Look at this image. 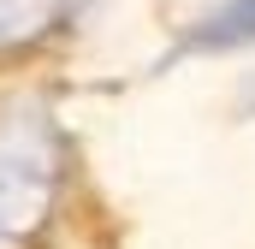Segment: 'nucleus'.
Listing matches in <instances>:
<instances>
[{"mask_svg": "<svg viewBox=\"0 0 255 249\" xmlns=\"http://www.w3.org/2000/svg\"><path fill=\"white\" fill-rule=\"evenodd\" d=\"M244 36H255V0H238L226 18H214L196 42H244Z\"/></svg>", "mask_w": 255, "mask_h": 249, "instance_id": "obj_1", "label": "nucleus"}]
</instances>
